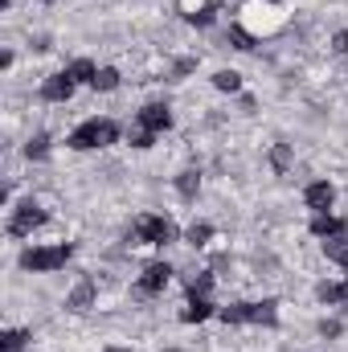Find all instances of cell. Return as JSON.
Returning a JSON list of instances; mask_svg holds the SVG:
<instances>
[{
    "label": "cell",
    "mask_w": 348,
    "mask_h": 352,
    "mask_svg": "<svg viewBox=\"0 0 348 352\" xmlns=\"http://www.w3.org/2000/svg\"><path fill=\"white\" fill-rule=\"evenodd\" d=\"M209 287H213V274L209 270H201V274L188 278V295H209Z\"/></svg>",
    "instance_id": "26"
},
{
    "label": "cell",
    "mask_w": 348,
    "mask_h": 352,
    "mask_svg": "<svg viewBox=\"0 0 348 352\" xmlns=\"http://www.w3.org/2000/svg\"><path fill=\"white\" fill-rule=\"evenodd\" d=\"M197 70V62L193 58H184V62H176V74H193Z\"/></svg>",
    "instance_id": "31"
},
{
    "label": "cell",
    "mask_w": 348,
    "mask_h": 352,
    "mask_svg": "<svg viewBox=\"0 0 348 352\" xmlns=\"http://www.w3.org/2000/svg\"><path fill=\"white\" fill-rule=\"evenodd\" d=\"M238 29H246L254 41L262 37H274L291 25V4L287 0H242L238 4Z\"/></svg>",
    "instance_id": "1"
},
{
    "label": "cell",
    "mask_w": 348,
    "mask_h": 352,
    "mask_svg": "<svg viewBox=\"0 0 348 352\" xmlns=\"http://www.w3.org/2000/svg\"><path fill=\"white\" fill-rule=\"evenodd\" d=\"M168 278H173V266L168 263H156V266H148L144 270V278H140V295H156V291H164L168 287Z\"/></svg>",
    "instance_id": "8"
},
{
    "label": "cell",
    "mask_w": 348,
    "mask_h": 352,
    "mask_svg": "<svg viewBox=\"0 0 348 352\" xmlns=\"http://www.w3.org/2000/svg\"><path fill=\"white\" fill-rule=\"evenodd\" d=\"M312 234L324 238V242H328V238H345L348 221L345 217H332V213H316V217H312Z\"/></svg>",
    "instance_id": "10"
},
{
    "label": "cell",
    "mask_w": 348,
    "mask_h": 352,
    "mask_svg": "<svg viewBox=\"0 0 348 352\" xmlns=\"http://www.w3.org/2000/svg\"><path fill=\"white\" fill-rule=\"evenodd\" d=\"M45 4H50V0H45Z\"/></svg>",
    "instance_id": "33"
},
{
    "label": "cell",
    "mask_w": 348,
    "mask_h": 352,
    "mask_svg": "<svg viewBox=\"0 0 348 352\" xmlns=\"http://www.w3.org/2000/svg\"><path fill=\"white\" fill-rule=\"evenodd\" d=\"M230 41H234V50H254V37L246 29H238V25L230 29Z\"/></svg>",
    "instance_id": "27"
},
{
    "label": "cell",
    "mask_w": 348,
    "mask_h": 352,
    "mask_svg": "<svg viewBox=\"0 0 348 352\" xmlns=\"http://www.w3.org/2000/svg\"><path fill=\"white\" fill-rule=\"evenodd\" d=\"M270 168H274V173H287V168H291V148H287V144H274V148H270Z\"/></svg>",
    "instance_id": "21"
},
{
    "label": "cell",
    "mask_w": 348,
    "mask_h": 352,
    "mask_svg": "<svg viewBox=\"0 0 348 352\" xmlns=\"http://www.w3.org/2000/svg\"><path fill=\"white\" fill-rule=\"evenodd\" d=\"M90 87H94V90H115V87H119V70H115V66H102V70L94 74V82H90Z\"/></svg>",
    "instance_id": "20"
},
{
    "label": "cell",
    "mask_w": 348,
    "mask_h": 352,
    "mask_svg": "<svg viewBox=\"0 0 348 352\" xmlns=\"http://www.w3.org/2000/svg\"><path fill=\"white\" fill-rule=\"evenodd\" d=\"M70 242H54V246H33V250H25L21 254V266L25 270H33V274H45V270H58V266L70 263Z\"/></svg>",
    "instance_id": "4"
},
{
    "label": "cell",
    "mask_w": 348,
    "mask_h": 352,
    "mask_svg": "<svg viewBox=\"0 0 348 352\" xmlns=\"http://www.w3.org/2000/svg\"><path fill=\"white\" fill-rule=\"evenodd\" d=\"M217 316H221V324H246V316H250V303H230V307H221Z\"/></svg>",
    "instance_id": "19"
},
{
    "label": "cell",
    "mask_w": 348,
    "mask_h": 352,
    "mask_svg": "<svg viewBox=\"0 0 348 352\" xmlns=\"http://www.w3.org/2000/svg\"><path fill=\"white\" fill-rule=\"evenodd\" d=\"M332 54H348V29H340V33L332 37Z\"/></svg>",
    "instance_id": "30"
},
{
    "label": "cell",
    "mask_w": 348,
    "mask_h": 352,
    "mask_svg": "<svg viewBox=\"0 0 348 352\" xmlns=\"http://www.w3.org/2000/svg\"><path fill=\"white\" fill-rule=\"evenodd\" d=\"M66 74H70L74 82H94V74H98V70H94V62L78 58V62H70V66H66Z\"/></svg>",
    "instance_id": "17"
},
{
    "label": "cell",
    "mask_w": 348,
    "mask_h": 352,
    "mask_svg": "<svg viewBox=\"0 0 348 352\" xmlns=\"http://www.w3.org/2000/svg\"><path fill=\"white\" fill-rule=\"evenodd\" d=\"M184 238H188V246H205V242L213 238V230H209L205 221H197V226H188V234H184Z\"/></svg>",
    "instance_id": "25"
},
{
    "label": "cell",
    "mask_w": 348,
    "mask_h": 352,
    "mask_svg": "<svg viewBox=\"0 0 348 352\" xmlns=\"http://www.w3.org/2000/svg\"><path fill=\"white\" fill-rule=\"evenodd\" d=\"M209 316H213L209 299H205V295H188V307L180 311V320H184V324H201V320H209Z\"/></svg>",
    "instance_id": "13"
},
{
    "label": "cell",
    "mask_w": 348,
    "mask_h": 352,
    "mask_svg": "<svg viewBox=\"0 0 348 352\" xmlns=\"http://www.w3.org/2000/svg\"><path fill=\"white\" fill-rule=\"evenodd\" d=\"M152 140H156V135H152L148 127H140V123H135V131H131V148H152Z\"/></svg>",
    "instance_id": "28"
},
{
    "label": "cell",
    "mask_w": 348,
    "mask_h": 352,
    "mask_svg": "<svg viewBox=\"0 0 348 352\" xmlns=\"http://www.w3.org/2000/svg\"><path fill=\"white\" fill-rule=\"evenodd\" d=\"M41 221H45V209H37L33 201H25V205L12 209V217H8V234H12V238H29Z\"/></svg>",
    "instance_id": "5"
},
{
    "label": "cell",
    "mask_w": 348,
    "mask_h": 352,
    "mask_svg": "<svg viewBox=\"0 0 348 352\" xmlns=\"http://www.w3.org/2000/svg\"><path fill=\"white\" fill-rule=\"evenodd\" d=\"M107 352H131V349H107Z\"/></svg>",
    "instance_id": "32"
},
{
    "label": "cell",
    "mask_w": 348,
    "mask_h": 352,
    "mask_svg": "<svg viewBox=\"0 0 348 352\" xmlns=\"http://www.w3.org/2000/svg\"><path fill=\"white\" fill-rule=\"evenodd\" d=\"M25 156H29V160H45V156H50V140H45V135H33V140L25 144Z\"/></svg>",
    "instance_id": "22"
},
{
    "label": "cell",
    "mask_w": 348,
    "mask_h": 352,
    "mask_svg": "<svg viewBox=\"0 0 348 352\" xmlns=\"http://www.w3.org/2000/svg\"><path fill=\"white\" fill-rule=\"evenodd\" d=\"M324 254H328L336 266L348 270V238H328V242H324Z\"/></svg>",
    "instance_id": "16"
},
{
    "label": "cell",
    "mask_w": 348,
    "mask_h": 352,
    "mask_svg": "<svg viewBox=\"0 0 348 352\" xmlns=\"http://www.w3.org/2000/svg\"><path fill=\"white\" fill-rule=\"evenodd\" d=\"M176 8L193 25H213V0H176Z\"/></svg>",
    "instance_id": "11"
},
{
    "label": "cell",
    "mask_w": 348,
    "mask_h": 352,
    "mask_svg": "<svg viewBox=\"0 0 348 352\" xmlns=\"http://www.w3.org/2000/svg\"><path fill=\"white\" fill-rule=\"evenodd\" d=\"M246 324H262V328H274V324H279V303H274V299L250 303V316H246Z\"/></svg>",
    "instance_id": "12"
},
{
    "label": "cell",
    "mask_w": 348,
    "mask_h": 352,
    "mask_svg": "<svg viewBox=\"0 0 348 352\" xmlns=\"http://www.w3.org/2000/svg\"><path fill=\"white\" fill-rule=\"evenodd\" d=\"M25 340H29V332H21V328H8V332L0 336V349H4V352H17Z\"/></svg>",
    "instance_id": "23"
},
{
    "label": "cell",
    "mask_w": 348,
    "mask_h": 352,
    "mask_svg": "<svg viewBox=\"0 0 348 352\" xmlns=\"http://www.w3.org/2000/svg\"><path fill=\"white\" fill-rule=\"evenodd\" d=\"M119 140V127L111 123V119H87V123H78L74 131H70V148L74 152H94V148H107V144H115Z\"/></svg>",
    "instance_id": "2"
},
{
    "label": "cell",
    "mask_w": 348,
    "mask_h": 352,
    "mask_svg": "<svg viewBox=\"0 0 348 352\" xmlns=\"http://www.w3.org/2000/svg\"><path fill=\"white\" fill-rule=\"evenodd\" d=\"M197 188H201V176H197V173H180V176H176V192H180L184 201H193V197H197Z\"/></svg>",
    "instance_id": "18"
},
{
    "label": "cell",
    "mask_w": 348,
    "mask_h": 352,
    "mask_svg": "<svg viewBox=\"0 0 348 352\" xmlns=\"http://www.w3.org/2000/svg\"><path fill=\"white\" fill-rule=\"evenodd\" d=\"M320 336H324V340L340 336V324H336V320H324V324H320Z\"/></svg>",
    "instance_id": "29"
},
{
    "label": "cell",
    "mask_w": 348,
    "mask_h": 352,
    "mask_svg": "<svg viewBox=\"0 0 348 352\" xmlns=\"http://www.w3.org/2000/svg\"><path fill=\"white\" fill-rule=\"evenodd\" d=\"M74 87H78V82H74L66 70H62V74H50V78L41 82V98H45V102H70Z\"/></svg>",
    "instance_id": "6"
},
{
    "label": "cell",
    "mask_w": 348,
    "mask_h": 352,
    "mask_svg": "<svg viewBox=\"0 0 348 352\" xmlns=\"http://www.w3.org/2000/svg\"><path fill=\"white\" fill-rule=\"evenodd\" d=\"M316 295L320 303H348V283H320Z\"/></svg>",
    "instance_id": "15"
},
{
    "label": "cell",
    "mask_w": 348,
    "mask_h": 352,
    "mask_svg": "<svg viewBox=\"0 0 348 352\" xmlns=\"http://www.w3.org/2000/svg\"><path fill=\"white\" fill-rule=\"evenodd\" d=\"M131 238H135V246H168V242H176V226L160 213H140L131 226Z\"/></svg>",
    "instance_id": "3"
},
{
    "label": "cell",
    "mask_w": 348,
    "mask_h": 352,
    "mask_svg": "<svg viewBox=\"0 0 348 352\" xmlns=\"http://www.w3.org/2000/svg\"><path fill=\"white\" fill-rule=\"evenodd\" d=\"M135 119H140V127H148L152 135H156V131H168V127H173V115H168V107H164V102H148V107H144V111H140Z\"/></svg>",
    "instance_id": "7"
},
{
    "label": "cell",
    "mask_w": 348,
    "mask_h": 352,
    "mask_svg": "<svg viewBox=\"0 0 348 352\" xmlns=\"http://www.w3.org/2000/svg\"><path fill=\"white\" fill-rule=\"evenodd\" d=\"M213 87H217V90H230V94H234V90L242 87V78H238L234 70H217V74H213Z\"/></svg>",
    "instance_id": "24"
},
{
    "label": "cell",
    "mask_w": 348,
    "mask_h": 352,
    "mask_svg": "<svg viewBox=\"0 0 348 352\" xmlns=\"http://www.w3.org/2000/svg\"><path fill=\"white\" fill-rule=\"evenodd\" d=\"M303 201H307V209H316V213H328V209H332V201H336V188H332L328 180H316V184H307Z\"/></svg>",
    "instance_id": "9"
},
{
    "label": "cell",
    "mask_w": 348,
    "mask_h": 352,
    "mask_svg": "<svg viewBox=\"0 0 348 352\" xmlns=\"http://www.w3.org/2000/svg\"><path fill=\"white\" fill-rule=\"evenodd\" d=\"M90 303H94V283H90V278H83V283H78V287L70 291L66 307H70V311H87Z\"/></svg>",
    "instance_id": "14"
}]
</instances>
